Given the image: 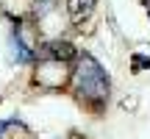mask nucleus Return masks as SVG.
<instances>
[{
    "mask_svg": "<svg viewBox=\"0 0 150 139\" xmlns=\"http://www.w3.org/2000/svg\"><path fill=\"white\" fill-rule=\"evenodd\" d=\"M108 89H111V81H108L106 70L100 67V61L92 53H83L75 70V92L83 103L89 106H100L108 100Z\"/></svg>",
    "mask_w": 150,
    "mask_h": 139,
    "instance_id": "nucleus-1",
    "label": "nucleus"
},
{
    "mask_svg": "<svg viewBox=\"0 0 150 139\" xmlns=\"http://www.w3.org/2000/svg\"><path fill=\"white\" fill-rule=\"evenodd\" d=\"M70 72H67V64L64 61H53L47 59L42 67H36V84L45 86V89H61L67 84Z\"/></svg>",
    "mask_w": 150,
    "mask_h": 139,
    "instance_id": "nucleus-2",
    "label": "nucleus"
},
{
    "mask_svg": "<svg viewBox=\"0 0 150 139\" xmlns=\"http://www.w3.org/2000/svg\"><path fill=\"white\" fill-rule=\"evenodd\" d=\"M42 56L45 59H53V61H72L75 56H78V50L72 48L70 42H61V39H56V42H45L42 45Z\"/></svg>",
    "mask_w": 150,
    "mask_h": 139,
    "instance_id": "nucleus-3",
    "label": "nucleus"
},
{
    "mask_svg": "<svg viewBox=\"0 0 150 139\" xmlns=\"http://www.w3.org/2000/svg\"><path fill=\"white\" fill-rule=\"evenodd\" d=\"M95 9V0H67V14L72 22H83Z\"/></svg>",
    "mask_w": 150,
    "mask_h": 139,
    "instance_id": "nucleus-4",
    "label": "nucleus"
},
{
    "mask_svg": "<svg viewBox=\"0 0 150 139\" xmlns=\"http://www.w3.org/2000/svg\"><path fill=\"white\" fill-rule=\"evenodd\" d=\"M11 59H14L17 64H28V61L33 59V50H31V48H25V42H22L20 31L11 33Z\"/></svg>",
    "mask_w": 150,
    "mask_h": 139,
    "instance_id": "nucleus-5",
    "label": "nucleus"
},
{
    "mask_svg": "<svg viewBox=\"0 0 150 139\" xmlns=\"http://www.w3.org/2000/svg\"><path fill=\"white\" fill-rule=\"evenodd\" d=\"M131 70H134V72H142V70H150V56L134 53V56H131Z\"/></svg>",
    "mask_w": 150,
    "mask_h": 139,
    "instance_id": "nucleus-6",
    "label": "nucleus"
},
{
    "mask_svg": "<svg viewBox=\"0 0 150 139\" xmlns=\"http://www.w3.org/2000/svg\"><path fill=\"white\" fill-rule=\"evenodd\" d=\"M14 125H17V117H11V120H0V136H3L8 128H14Z\"/></svg>",
    "mask_w": 150,
    "mask_h": 139,
    "instance_id": "nucleus-7",
    "label": "nucleus"
},
{
    "mask_svg": "<svg viewBox=\"0 0 150 139\" xmlns=\"http://www.w3.org/2000/svg\"><path fill=\"white\" fill-rule=\"evenodd\" d=\"M145 3H147V9H150V0H145Z\"/></svg>",
    "mask_w": 150,
    "mask_h": 139,
    "instance_id": "nucleus-8",
    "label": "nucleus"
}]
</instances>
